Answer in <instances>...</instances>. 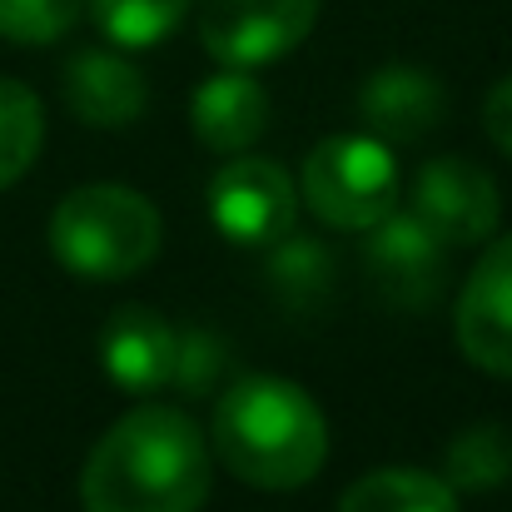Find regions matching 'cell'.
I'll list each match as a JSON object with an SVG mask.
<instances>
[{
    "mask_svg": "<svg viewBox=\"0 0 512 512\" xmlns=\"http://www.w3.org/2000/svg\"><path fill=\"white\" fill-rule=\"evenodd\" d=\"M50 249L80 279H130L160 254V209L125 184L70 189L50 214Z\"/></svg>",
    "mask_w": 512,
    "mask_h": 512,
    "instance_id": "3957f363",
    "label": "cell"
},
{
    "mask_svg": "<svg viewBox=\"0 0 512 512\" xmlns=\"http://www.w3.org/2000/svg\"><path fill=\"white\" fill-rule=\"evenodd\" d=\"M443 239L408 209V214H388L373 224L363 264H368V284L378 299L418 309L438 294L443 284Z\"/></svg>",
    "mask_w": 512,
    "mask_h": 512,
    "instance_id": "ba28073f",
    "label": "cell"
},
{
    "mask_svg": "<svg viewBox=\"0 0 512 512\" xmlns=\"http://www.w3.org/2000/svg\"><path fill=\"white\" fill-rule=\"evenodd\" d=\"M319 20V0H204L199 40L224 70H259L289 55Z\"/></svg>",
    "mask_w": 512,
    "mask_h": 512,
    "instance_id": "5b68a950",
    "label": "cell"
},
{
    "mask_svg": "<svg viewBox=\"0 0 512 512\" xmlns=\"http://www.w3.org/2000/svg\"><path fill=\"white\" fill-rule=\"evenodd\" d=\"M483 130H488V140L512 155V75L508 80H498L493 90H488V105H483Z\"/></svg>",
    "mask_w": 512,
    "mask_h": 512,
    "instance_id": "ffe728a7",
    "label": "cell"
},
{
    "mask_svg": "<svg viewBox=\"0 0 512 512\" xmlns=\"http://www.w3.org/2000/svg\"><path fill=\"white\" fill-rule=\"evenodd\" d=\"M224 368H229V348H224L219 334H209V329H179L170 388L199 398V393H209V388L224 378Z\"/></svg>",
    "mask_w": 512,
    "mask_h": 512,
    "instance_id": "d6986e66",
    "label": "cell"
},
{
    "mask_svg": "<svg viewBox=\"0 0 512 512\" xmlns=\"http://www.w3.org/2000/svg\"><path fill=\"white\" fill-rule=\"evenodd\" d=\"M189 125H194V135L209 150L239 155V150H249L264 135V125H269V95H264V85L249 70H224V75H214V80H204L194 90Z\"/></svg>",
    "mask_w": 512,
    "mask_h": 512,
    "instance_id": "4fadbf2b",
    "label": "cell"
},
{
    "mask_svg": "<svg viewBox=\"0 0 512 512\" xmlns=\"http://www.w3.org/2000/svg\"><path fill=\"white\" fill-rule=\"evenodd\" d=\"M214 458L249 488H304L329 458L319 403L279 373H239L214 403Z\"/></svg>",
    "mask_w": 512,
    "mask_h": 512,
    "instance_id": "7a4b0ae2",
    "label": "cell"
},
{
    "mask_svg": "<svg viewBox=\"0 0 512 512\" xmlns=\"http://www.w3.org/2000/svg\"><path fill=\"white\" fill-rule=\"evenodd\" d=\"M448 473L453 483H468V488H493L512 473V438L503 428H473L453 443L448 453Z\"/></svg>",
    "mask_w": 512,
    "mask_h": 512,
    "instance_id": "e0dca14e",
    "label": "cell"
},
{
    "mask_svg": "<svg viewBox=\"0 0 512 512\" xmlns=\"http://www.w3.org/2000/svg\"><path fill=\"white\" fill-rule=\"evenodd\" d=\"M209 219L244 249H274L294 234L299 184L274 160H229L209 184Z\"/></svg>",
    "mask_w": 512,
    "mask_h": 512,
    "instance_id": "8992f818",
    "label": "cell"
},
{
    "mask_svg": "<svg viewBox=\"0 0 512 512\" xmlns=\"http://www.w3.org/2000/svg\"><path fill=\"white\" fill-rule=\"evenodd\" d=\"M299 194L329 229H373L398 204V165L378 135H329L309 150Z\"/></svg>",
    "mask_w": 512,
    "mask_h": 512,
    "instance_id": "277c9868",
    "label": "cell"
},
{
    "mask_svg": "<svg viewBox=\"0 0 512 512\" xmlns=\"http://www.w3.org/2000/svg\"><path fill=\"white\" fill-rule=\"evenodd\" d=\"M458 348L488 368L512 378V234L498 239L468 274V289L458 299V319H453Z\"/></svg>",
    "mask_w": 512,
    "mask_h": 512,
    "instance_id": "9c48e42d",
    "label": "cell"
},
{
    "mask_svg": "<svg viewBox=\"0 0 512 512\" xmlns=\"http://www.w3.org/2000/svg\"><path fill=\"white\" fill-rule=\"evenodd\" d=\"M339 512H463L458 493L423 468H383L343 493Z\"/></svg>",
    "mask_w": 512,
    "mask_h": 512,
    "instance_id": "5bb4252c",
    "label": "cell"
},
{
    "mask_svg": "<svg viewBox=\"0 0 512 512\" xmlns=\"http://www.w3.org/2000/svg\"><path fill=\"white\" fill-rule=\"evenodd\" d=\"M174 339L179 329H170L160 314L120 309L100 334V363L125 393H160L174 373Z\"/></svg>",
    "mask_w": 512,
    "mask_h": 512,
    "instance_id": "7c38bea8",
    "label": "cell"
},
{
    "mask_svg": "<svg viewBox=\"0 0 512 512\" xmlns=\"http://www.w3.org/2000/svg\"><path fill=\"white\" fill-rule=\"evenodd\" d=\"M100 35L125 45V50H145L170 40L189 15V0H85Z\"/></svg>",
    "mask_w": 512,
    "mask_h": 512,
    "instance_id": "9a60e30c",
    "label": "cell"
},
{
    "mask_svg": "<svg viewBox=\"0 0 512 512\" xmlns=\"http://www.w3.org/2000/svg\"><path fill=\"white\" fill-rule=\"evenodd\" d=\"M408 209L443 244H483L498 229V184L468 160H433L413 179Z\"/></svg>",
    "mask_w": 512,
    "mask_h": 512,
    "instance_id": "52a82bcc",
    "label": "cell"
},
{
    "mask_svg": "<svg viewBox=\"0 0 512 512\" xmlns=\"http://www.w3.org/2000/svg\"><path fill=\"white\" fill-rule=\"evenodd\" d=\"M85 0H0V35L20 45H50L80 20Z\"/></svg>",
    "mask_w": 512,
    "mask_h": 512,
    "instance_id": "ac0fdd59",
    "label": "cell"
},
{
    "mask_svg": "<svg viewBox=\"0 0 512 512\" xmlns=\"http://www.w3.org/2000/svg\"><path fill=\"white\" fill-rule=\"evenodd\" d=\"M209 443L179 408L125 413L85 458V512H199L209 498Z\"/></svg>",
    "mask_w": 512,
    "mask_h": 512,
    "instance_id": "6da1fadb",
    "label": "cell"
},
{
    "mask_svg": "<svg viewBox=\"0 0 512 512\" xmlns=\"http://www.w3.org/2000/svg\"><path fill=\"white\" fill-rule=\"evenodd\" d=\"M45 135L40 100L20 80H0V189H10L20 174L35 165Z\"/></svg>",
    "mask_w": 512,
    "mask_h": 512,
    "instance_id": "2e32d148",
    "label": "cell"
},
{
    "mask_svg": "<svg viewBox=\"0 0 512 512\" xmlns=\"http://www.w3.org/2000/svg\"><path fill=\"white\" fill-rule=\"evenodd\" d=\"M60 90H65L70 115L95 125V130H120V125L140 120L145 95H150L145 75L125 55H110V50H80L65 65Z\"/></svg>",
    "mask_w": 512,
    "mask_h": 512,
    "instance_id": "8fae6325",
    "label": "cell"
},
{
    "mask_svg": "<svg viewBox=\"0 0 512 512\" xmlns=\"http://www.w3.org/2000/svg\"><path fill=\"white\" fill-rule=\"evenodd\" d=\"M358 115L378 140H423L428 130L443 125L448 115V90L413 65H383L378 75H368L363 95H358Z\"/></svg>",
    "mask_w": 512,
    "mask_h": 512,
    "instance_id": "30bf717a",
    "label": "cell"
}]
</instances>
